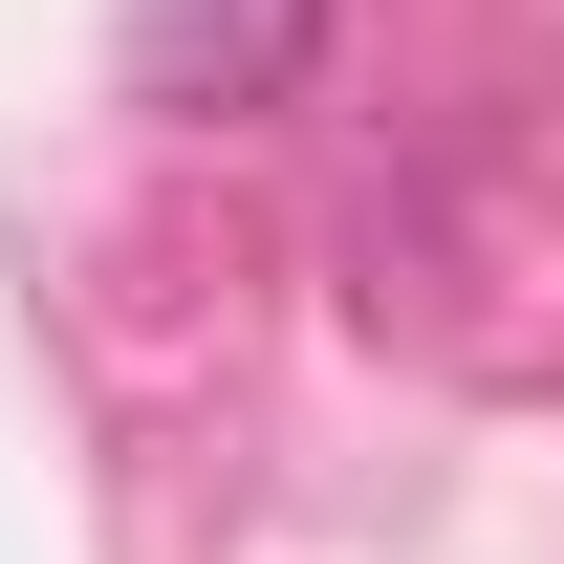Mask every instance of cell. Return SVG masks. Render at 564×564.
Masks as SVG:
<instances>
[{"label":"cell","instance_id":"obj_1","mask_svg":"<svg viewBox=\"0 0 564 564\" xmlns=\"http://www.w3.org/2000/svg\"><path fill=\"white\" fill-rule=\"evenodd\" d=\"M326 66V0H131V109H282Z\"/></svg>","mask_w":564,"mask_h":564}]
</instances>
